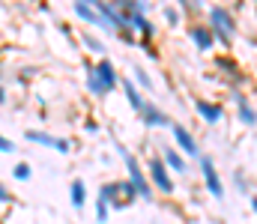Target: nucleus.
<instances>
[{
  "label": "nucleus",
  "instance_id": "a878e982",
  "mask_svg": "<svg viewBox=\"0 0 257 224\" xmlns=\"http://www.w3.org/2000/svg\"><path fill=\"white\" fill-rule=\"evenodd\" d=\"M147 57H150V60H159V51H156L150 42H147Z\"/></svg>",
  "mask_w": 257,
  "mask_h": 224
},
{
  "label": "nucleus",
  "instance_id": "39448f33",
  "mask_svg": "<svg viewBox=\"0 0 257 224\" xmlns=\"http://www.w3.org/2000/svg\"><path fill=\"white\" fill-rule=\"evenodd\" d=\"M171 132H174V141L180 144V149H183L186 155H197V158H200V147H197L194 135L183 126V123H174V126H171Z\"/></svg>",
  "mask_w": 257,
  "mask_h": 224
},
{
  "label": "nucleus",
  "instance_id": "4468645a",
  "mask_svg": "<svg viewBox=\"0 0 257 224\" xmlns=\"http://www.w3.org/2000/svg\"><path fill=\"white\" fill-rule=\"evenodd\" d=\"M69 200H72L75 209H84V203H87V185H84L81 176H75V179L69 182Z\"/></svg>",
  "mask_w": 257,
  "mask_h": 224
},
{
  "label": "nucleus",
  "instance_id": "f03ea898",
  "mask_svg": "<svg viewBox=\"0 0 257 224\" xmlns=\"http://www.w3.org/2000/svg\"><path fill=\"white\" fill-rule=\"evenodd\" d=\"M206 24L212 27V33H215L218 42H224V45L233 42V36H236V21H233V15H230L227 6H209Z\"/></svg>",
  "mask_w": 257,
  "mask_h": 224
},
{
  "label": "nucleus",
  "instance_id": "20e7f679",
  "mask_svg": "<svg viewBox=\"0 0 257 224\" xmlns=\"http://www.w3.org/2000/svg\"><path fill=\"white\" fill-rule=\"evenodd\" d=\"M200 173H203L206 191H209L215 200H221V197H224V182H221V176H218V170H215L212 155H200Z\"/></svg>",
  "mask_w": 257,
  "mask_h": 224
},
{
  "label": "nucleus",
  "instance_id": "2eb2a0df",
  "mask_svg": "<svg viewBox=\"0 0 257 224\" xmlns=\"http://www.w3.org/2000/svg\"><path fill=\"white\" fill-rule=\"evenodd\" d=\"M84 72H87V90L93 93V96H108V90H105V84L99 81V75H96V63H84Z\"/></svg>",
  "mask_w": 257,
  "mask_h": 224
},
{
  "label": "nucleus",
  "instance_id": "aec40b11",
  "mask_svg": "<svg viewBox=\"0 0 257 224\" xmlns=\"http://www.w3.org/2000/svg\"><path fill=\"white\" fill-rule=\"evenodd\" d=\"M12 176H15V179H21V182H24V179H30V164H27V161H18V164L12 167Z\"/></svg>",
  "mask_w": 257,
  "mask_h": 224
},
{
  "label": "nucleus",
  "instance_id": "5701e85b",
  "mask_svg": "<svg viewBox=\"0 0 257 224\" xmlns=\"http://www.w3.org/2000/svg\"><path fill=\"white\" fill-rule=\"evenodd\" d=\"M233 182H236V188L248 191V185H245V176H242V170H233Z\"/></svg>",
  "mask_w": 257,
  "mask_h": 224
},
{
  "label": "nucleus",
  "instance_id": "1a4fd4ad",
  "mask_svg": "<svg viewBox=\"0 0 257 224\" xmlns=\"http://www.w3.org/2000/svg\"><path fill=\"white\" fill-rule=\"evenodd\" d=\"M96 75H99V81L105 84L108 93H111V90L117 87V81H120V78H117V69H114V63H111L108 57H102V60L96 63Z\"/></svg>",
  "mask_w": 257,
  "mask_h": 224
},
{
  "label": "nucleus",
  "instance_id": "6e6552de",
  "mask_svg": "<svg viewBox=\"0 0 257 224\" xmlns=\"http://www.w3.org/2000/svg\"><path fill=\"white\" fill-rule=\"evenodd\" d=\"M120 84H123V93H126L128 105H132V111L135 114H144V108L150 105L144 96H141V90H138V84H135V78H120Z\"/></svg>",
  "mask_w": 257,
  "mask_h": 224
},
{
  "label": "nucleus",
  "instance_id": "412c9836",
  "mask_svg": "<svg viewBox=\"0 0 257 224\" xmlns=\"http://www.w3.org/2000/svg\"><path fill=\"white\" fill-rule=\"evenodd\" d=\"M96 221L99 224L108 221V200H102V197H96Z\"/></svg>",
  "mask_w": 257,
  "mask_h": 224
},
{
  "label": "nucleus",
  "instance_id": "9b49d317",
  "mask_svg": "<svg viewBox=\"0 0 257 224\" xmlns=\"http://www.w3.org/2000/svg\"><path fill=\"white\" fill-rule=\"evenodd\" d=\"M233 102H236V111H239V123L242 126H257V111L248 105V99L242 93H233Z\"/></svg>",
  "mask_w": 257,
  "mask_h": 224
},
{
  "label": "nucleus",
  "instance_id": "0eeeda50",
  "mask_svg": "<svg viewBox=\"0 0 257 224\" xmlns=\"http://www.w3.org/2000/svg\"><path fill=\"white\" fill-rule=\"evenodd\" d=\"M194 111H197V114L203 117V123H209V126L221 123V117H224V108L215 105V102H206V99H194Z\"/></svg>",
  "mask_w": 257,
  "mask_h": 224
},
{
  "label": "nucleus",
  "instance_id": "a211bd4d",
  "mask_svg": "<svg viewBox=\"0 0 257 224\" xmlns=\"http://www.w3.org/2000/svg\"><path fill=\"white\" fill-rule=\"evenodd\" d=\"M132 75H135V84H138V87H144V90H156L153 78H150V72H147L144 66H135V69H132Z\"/></svg>",
  "mask_w": 257,
  "mask_h": 224
},
{
  "label": "nucleus",
  "instance_id": "ddd939ff",
  "mask_svg": "<svg viewBox=\"0 0 257 224\" xmlns=\"http://www.w3.org/2000/svg\"><path fill=\"white\" fill-rule=\"evenodd\" d=\"M141 117H144V123H147V126H174V123H171V117H168L162 108H156L153 102L144 108V114H141Z\"/></svg>",
  "mask_w": 257,
  "mask_h": 224
},
{
  "label": "nucleus",
  "instance_id": "7ed1b4c3",
  "mask_svg": "<svg viewBox=\"0 0 257 224\" xmlns=\"http://www.w3.org/2000/svg\"><path fill=\"white\" fill-rule=\"evenodd\" d=\"M147 173H150V182H153L162 194H174V176H171V167L165 164L162 155H150Z\"/></svg>",
  "mask_w": 257,
  "mask_h": 224
},
{
  "label": "nucleus",
  "instance_id": "b1692460",
  "mask_svg": "<svg viewBox=\"0 0 257 224\" xmlns=\"http://www.w3.org/2000/svg\"><path fill=\"white\" fill-rule=\"evenodd\" d=\"M54 149H57V152H69L72 147H69V141H66V138H57V147H54Z\"/></svg>",
  "mask_w": 257,
  "mask_h": 224
},
{
  "label": "nucleus",
  "instance_id": "f257e3e1",
  "mask_svg": "<svg viewBox=\"0 0 257 224\" xmlns=\"http://www.w3.org/2000/svg\"><path fill=\"white\" fill-rule=\"evenodd\" d=\"M117 147V152L123 155V161H126V170H128V182L138 188V197L141 200H153V182H150V173L141 167V161L128 152V147H123V144H114Z\"/></svg>",
  "mask_w": 257,
  "mask_h": 224
},
{
  "label": "nucleus",
  "instance_id": "423d86ee",
  "mask_svg": "<svg viewBox=\"0 0 257 224\" xmlns=\"http://www.w3.org/2000/svg\"><path fill=\"white\" fill-rule=\"evenodd\" d=\"M189 36H192V42L197 45V51H209L215 45V33H212L209 24H192L189 27Z\"/></svg>",
  "mask_w": 257,
  "mask_h": 224
},
{
  "label": "nucleus",
  "instance_id": "6ab92c4d",
  "mask_svg": "<svg viewBox=\"0 0 257 224\" xmlns=\"http://www.w3.org/2000/svg\"><path fill=\"white\" fill-rule=\"evenodd\" d=\"M162 15H165V21H168L171 27H177V24H180V15H183V12H180L177 6H165V9H162Z\"/></svg>",
  "mask_w": 257,
  "mask_h": 224
},
{
  "label": "nucleus",
  "instance_id": "bb28decb",
  "mask_svg": "<svg viewBox=\"0 0 257 224\" xmlns=\"http://www.w3.org/2000/svg\"><path fill=\"white\" fill-rule=\"evenodd\" d=\"M9 197H12V194H9V188L3 185V188H0V200H3V203H9Z\"/></svg>",
  "mask_w": 257,
  "mask_h": 224
},
{
  "label": "nucleus",
  "instance_id": "f8f14e48",
  "mask_svg": "<svg viewBox=\"0 0 257 224\" xmlns=\"http://www.w3.org/2000/svg\"><path fill=\"white\" fill-rule=\"evenodd\" d=\"M162 158H165V164H168L174 173H189V161H186L174 147H162Z\"/></svg>",
  "mask_w": 257,
  "mask_h": 224
},
{
  "label": "nucleus",
  "instance_id": "393cba45",
  "mask_svg": "<svg viewBox=\"0 0 257 224\" xmlns=\"http://www.w3.org/2000/svg\"><path fill=\"white\" fill-rule=\"evenodd\" d=\"M183 9H189V12H197V9H200V3H194V0H186V3H183Z\"/></svg>",
  "mask_w": 257,
  "mask_h": 224
},
{
  "label": "nucleus",
  "instance_id": "dca6fc26",
  "mask_svg": "<svg viewBox=\"0 0 257 224\" xmlns=\"http://www.w3.org/2000/svg\"><path fill=\"white\" fill-rule=\"evenodd\" d=\"M27 141L30 144H39V147H57V138L48 135V132H39V129H27Z\"/></svg>",
  "mask_w": 257,
  "mask_h": 224
},
{
  "label": "nucleus",
  "instance_id": "9d476101",
  "mask_svg": "<svg viewBox=\"0 0 257 224\" xmlns=\"http://www.w3.org/2000/svg\"><path fill=\"white\" fill-rule=\"evenodd\" d=\"M72 9H75V15H78V18H84L87 24H93V27H102V30H108V24L102 21V15L96 12V6H93V3H75Z\"/></svg>",
  "mask_w": 257,
  "mask_h": 224
},
{
  "label": "nucleus",
  "instance_id": "4be33fe9",
  "mask_svg": "<svg viewBox=\"0 0 257 224\" xmlns=\"http://www.w3.org/2000/svg\"><path fill=\"white\" fill-rule=\"evenodd\" d=\"M0 152H15V141H9V138H0Z\"/></svg>",
  "mask_w": 257,
  "mask_h": 224
},
{
  "label": "nucleus",
  "instance_id": "f3484780",
  "mask_svg": "<svg viewBox=\"0 0 257 224\" xmlns=\"http://www.w3.org/2000/svg\"><path fill=\"white\" fill-rule=\"evenodd\" d=\"M81 45L90 48L93 54H99V60H102V54H105V42H102L99 36H93V33H81Z\"/></svg>",
  "mask_w": 257,
  "mask_h": 224
},
{
  "label": "nucleus",
  "instance_id": "cd10ccee",
  "mask_svg": "<svg viewBox=\"0 0 257 224\" xmlns=\"http://www.w3.org/2000/svg\"><path fill=\"white\" fill-rule=\"evenodd\" d=\"M251 209H254V212H257V194H254V197H251Z\"/></svg>",
  "mask_w": 257,
  "mask_h": 224
}]
</instances>
